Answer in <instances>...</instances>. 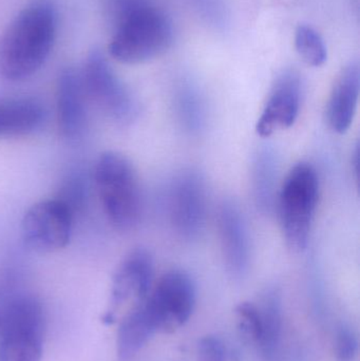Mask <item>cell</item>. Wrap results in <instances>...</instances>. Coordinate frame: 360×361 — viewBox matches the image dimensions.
<instances>
[{
  "label": "cell",
  "instance_id": "7c38bea8",
  "mask_svg": "<svg viewBox=\"0 0 360 361\" xmlns=\"http://www.w3.org/2000/svg\"><path fill=\"white\" fill-rule=\"evenodd\" d=\"M218 231L224 264L228 274L241 278L249 265V233L242 212L232 201H224L218 212Z\"/></svg>",
  "mask_w": 360,
  "mask_h": 361
},
{
  "label": "cell",
  "instance_id": "9a60e30c",
  "mask_svg": "<svg viewBox=\"0 0 360 361\" xmlns=\"http://www.w3.org/2000/svg\"><path fill=\"white\" fill-rule=\"evenodd\" d=\"M46 120V110L37 99L17 97L0 103V135L19 137L35 133Z\"/></svg>",
  "mask_w": 360,
  "mask_h": 361
},
{
  "label": "cell",
  "instance_id": "2e32d148",
  "mask_svg": "<svg viewBox=\"0 0 360 361\" xmlns=\"http://www.w3.org/2000/svg\"><path fill=\"white\" fill-rule=\"evenodd\" d=\"M143 303L125 314L120 320L116 341L120 360H130L156 333L144 309Z\"/></svg>",
  "mask_w": 360,
  "mask_h": 361
},
{
  "label": "cell",
  "instance_id": "52a82bcc",
  "mask_svg": "<svg viewBox=\"0 0 360 361\" xmlns=\"http://www.w3.org/2000/svg\"><path fill=\"white\" fill-rule=\"evenodd\" d=\"M80 74L86 97L104 114L116 122L135 120L137 114L135 99L99 51L89 54Z\"/></svg>",
  "mask_w": 360,
  "mask_h": 361
},
{
  "label": "cell",
  "instance_id": "44dd1931",
  "mask_svg": "<svg viewBox=\"0 0 360 361\" xmlns=\"http://www.w3.org/2000/svg\"><path fill=\"white\" fill-rule=\"evenodd\" d=\"M239 329L249 341L259 345L261 339V317L258 305L252 302H243L236 309Z\"/></svg>",
  "mask_w": 360,
  "mask_h": 361
},
{
  "label": "cell",
  "instance_id": "ffe728a7",
  "mask_svg": "<svg viewBox=\"0 0 360 361\" xmlns=\"http://www.w3.org/2000/svg\"><path fill=\"white\" fill-rule=\"evenodd\" d=\"M275 163L270 152L260 154L256 163L255 169V190L256 197L260 205L263 207L270 206L273 197V186H274Z\"/></svg>",
  "mask_w": 360,
  "mask_h": 361
},
{
  "label": "cell",
  "instance_id": "4fadbf2b",
  "mask_svg": "<svg viewBox=\"0 0 360 361\" xmlns=\"http://www.w3.org/2000/svg\"><path fill=\"white\" fill-rule=\"evenodd\" d=\"M86 97L80 74L71 68L63 70L57 80L56 107L58 129L65 139L76 141L84 135Z\"/></svg>",
  "mask_w": 360,
  "mask_h": 361
},
{
  "label": "cell",
  "instance_id": "8fae6325",
  "mask_svg": "<svg viewBox=\"0 0 360 361\" xmlns=\"http://www.w3.org/2000/svg\"><path fill=\"white\" fill-rule=\"evenodd\" d=\"M302 82L295 71H285L277 78L268 94L261 116L256 124V133L268 137L293 126L302 107Z\"/></svg>",
  "mask_w": 360,
  "mask_h": 361
},
{
  "label": "cell",
  "instance_id": "5bb4252c",
  "mask_svg": "<svg viewBox=\"0 0 360 361\" xmlns=\"http://www.w3.org/2000/svg\"><path fill=\"white\" fill-rule=\"evenodd\" d=\"M360 70L351 61L336 78L327 104V120L334 133L344 135L350 129L359 106Z\"/></svg>",
  "mask_w": 360,
  "mask_h": 361
},
{
  "label": "cell",
  "instance_id": "7402d4cb",
  "mask_svg": "<svg viewBox=\"0 0 360 361\" xmlns=\"http://www.w3.org/2000/svg\"><path fill=\"white\" fill-rule=\"evenodd\" d=\"M197 361H228L225 345L215 336L201 339L197 351Z\"/></svg>",
  "mask_w": 360,
  "mask_h": 361
},
{
  "label": "cell",
  "instance_id": "603a6c76",
  "mask_svg": "<svg viewBox=\"0 0 360 361\" xmlns=\"http://www.w3.org/2000/svg\"><path fill=\"white\" fill-rule=\"evenodd\" d=\"M357 343L356 336L350 328L342 326L338 329L335 338V352L338 360L342 361H351L356 355Z\"/></svg>",
  "mask_w": 360,
  "mask_h": 361
},
{
  "label": "cell",
  "instance_id": "7a4b0ae2",
  "mask_svg": "<svg viewBox=\"0 0 360 361\" xmlns=\"http://www.w3.org/2000/svg\"><path fill=\"white\" fill-rule=\"evenodd\" d=\"M173 40L171 19L146 1L116 19L108 50L120 63L137 65L166 52Z\"/></svg>",
  "mask_w": 360,
  "mask_h": 361
},
{
  "label": "cell",
  "instance_id": "277c9868",
  "mask_svg": "<svg viewBox=\"0 0 360 361\" xmlns=\"http://www.w3.org/2000/svg\"><path fill=\"white\" fill-rule=\"evenodd\" d=\"M319 199V178L310 163L295 165L287 173L277 199L283 239L293 252L306 250Z\"/></svg>",
  "mask_w": 360,
  "mask_h": 361
},
{
  "label": "cell",
  "instance_id": "cb8c5ba5",
  "mask_svg": "<svg viewBox=\"0 0 360 361\" xmlns=\"http://www.w3.org/2000/svg\"><path fill=\"white\" fill-rule=\"evenodd\" d=\"M59 200H61L74 214L85 201V186L82 180L80 177L72 178L63 188V195Z\"/></svg>",
  "mask_w": 360,
  "mask_h": 361
},
{
  "label": "cell",
  "instance_id": "ba28073f",
  "mask_svg": "<svg viewBox=\"0 0 360 361\" xmlns=\"http://www.w3.org/2000/svg\"><path fill=\"white\" fill-rule=\"evenodd\" d=\"M74 214L61 200H44L32 205L21 220V237L36 252H58L71 239Z\"/></svg>",
  "mask_w": 360,
  "mask_h": 361
},
{
  "label": "cell",
  "instance_id": "6da1fadb",
  "mask_svg": "<svg viewBox=\"0 0 360 361\" xmlns=\"http://www.w3.org/2000/svg\"><path fill=\"white\" fill-rule=\"evenodd\" d=\"M56 32L53 2H30L0 36V76L16 82L36 73L52 51Z\"/></svg>",
  "mask_w": 360,
  "mask_h": 361
},
{
  "label": "cell",
  "instance_id": "e0dca14e",
  "mask_svg": "<svg viewBox=\"0 0 360 361\" xmlns=\"http://www.w3.org/2000/svg\"><path fill=\"white\" fill-rule=\"evenodd\" d=\"M258 309L261 317V339L258 347L266 360H273L283 331V307L279 293L275 290L266 292Z\"/></svg>",
  "mask_w": 360,
  "mask_h": 361
},
{
  "label": "cell",
  "instance_id": "d6986e66",
  "mask_svg": "<svg viewBox=\"0 0 360 361\" xmlns=\"http://www.w3.org/2000/svg\"><path fill=\"white\" fill-rule=\"evenodd\" d=\"M200 95L190 87H183L178 94L177 110L180 121L188 131H199L204 124V105Z\"/></svg>",
  "mask_w": 360,
  "mask_h": 361
},
{
  "label": "cell",
  "instance_id": "9c48e42d",
  "mask_svg": "<svg viewBox=\"0 0 360 361\" xmlns=\"http://www.w3.org/2000/svg\"><path fill=\"white\" fill-rule=\"evenodd\" d=\"M168 206L175 233L185 241L198 239L207 218L206 185L201 173L194 169L180 173L171 183Z\"/></svg>",
  "mask_w": 360,
  "mask_h": 361
},
{
  "label": "cell",
  "instance_id": "5b68a950",
  "mask_svg": "<svg viewBox=\"0 0 360 361\" xmlns=\"http://www.w3.org/2000/svg\"><path fill=\"white\" fill-rule=\"evenodd\" d=\"M46 318L30 295L13 299L0 315V361H42Z\"/></svg>",
  "mask_w": 360,
  "mask_h": 361
},
{
  "label": "cell",
  "instance_id": "30bf717a",
  "mask_svg": "<svg viewBox=\"0 0 360 361\" xmlns=\"http://www.w3.org/2000/svg\"><path fill=\"white\" fill-rule=\"evenodd\" d=\"M154 286V261L147 250H131L118 265L111 286L109 309L104 316L106 324H113L120 312L141 305ZM125 313V314H126Z\"/></svg>",
  "mask_w": 360,
  "mask_h": 361
},
{
  "label": "cell",
  "instance_id": "8992f818",
  "mask_svg": "<svg viewBox=\"0 0 360 361\" xmlns=\"http://www.w3.org/2000/svg\"><path fill=\"white\" fill-rule=\"evenodd\" d=\"M196 305V286L185 271L173 269L152 286L144 309L156 332H173L186 324Z\"/></svg>",
  "mask_w": 360,
  "mask_h": 361
},
{
  "label": "cell",
  "instance_id": "ac0fdd59",
  "mask_svg": "<svg viewBox=\"0 0 360 361\" xmlns=\"http://www.w3.org/2000/svg\"><path fill=\"white\" fill-rule=\"evenodd\" d=\"M295 48L302 61L311 67H321L328 59V50L321 34L309 25H299L295 32Z\"/></svg>",
  "mask_w": 360,
  "mask_h": 361
},
{
  "label": "cell",
  "instance_id": "3957f363",
  "mask_svg": "<svg viewBox=\"0 0 360 361\" xmlns=\"http://www.w3.org/2000/svg\"><path fill=\"white\" fill-rule=\"evenodd\" d=\"M93 177L109 222L118 231L135 228L143 214V195L130 161L118 152H104L97 159Z\"/></svg>",
  "mask_w": 360,
  "mask_h": 361
}]
</instances>
